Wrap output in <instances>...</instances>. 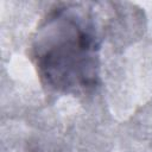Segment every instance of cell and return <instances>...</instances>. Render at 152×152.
<instances>
[{"label": "cell", "mask_w": 152, "mask_h": 152, "mask_svg": "<svg viewBox=\"0 0 152 152\" xmlns=\"http://www.w3.org/2000/svg\"><path fill=\"white\" fill-rule=\"evenodd\" d=\"M100 39L93 15L77 5L58 6L37 30L32 56L40 80L61 93H87L99 84Z\"/></svg>", "instance_id": "cell-1"}]
</instances>
